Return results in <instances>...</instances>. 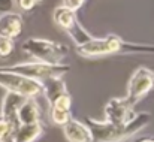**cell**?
Returning a JSON list of instances; mask_svg holds the SVG:
<instances>
[{"mask_svg":"<svg viewBox=\"0 0 154 142\" xmlns=\"http://www.w3.org/2000/svg\"><path fill=\"white\" fill-rule=\"evenodd\" d=\"M151 120V115L148 112L136 114L132 123H129L126 127H115L109 123H100L91 118H87V127L91 133V142H123L138 133L141 129L147 126V123Z\"/></svg>","mask_w":154,"mask_h":142,"instance_id":"1","label":"cell"},{"mask_svg":"<svg viewBox=\"0 0 154 142\" xmlns=\"http://www.w3.org/2000/svg\"><path fill=\"white\" fill-rule=\"evenodd\" d=\"M76 52L82 57H100L117 52H154V45H136L124 42L115 35H108L102 39H91L87 44L76 47Z\"/></svg>","mask_w":154,"mask_h":142,"instance_id":"2","label":"cell"},{"mask_svg":"<svg viewBox=\"0 0 154 142\" xmlns=\"http://www.w3.org/2000/svg\"><path fill=\"white\" fill-rule=\"evenodd\" d=\"M23 51L32 55L36 61L45 64H61L64 57L67 55V47L52 42L48 39L30 38L23 44Z\"/></svg>","mask_w":154,"mask_h":142,"instance_id":"3","label":"cell"},{"mask_svg":"<svg viewBox=\"0 0 154 142\" xmlns=\"http://www.w3.org/2000/svg\"><path fill=\"white\" fill-rule=\"evenodd\" d=\"M3 70L26 76L33 81H45L50 78H61L64 73L69 72L67 64H45L39 61H32V63H23V64H14V66H6L2 67Z\"/></svg>","mask_w":154,"mask_h":142,"instance_id":"4","label":"cell"},{"mask_svg":"<svg viewBox=\"0 0 154 142\" xmlns=\"http://www.w3.org/2000/svg\"><path fill=\"white\" fill-rule=\"evenodd\" d=\"M0 87L6 88L8 93L18 94L24 99H33L42 93V84L39 81H33L26 76L3 70L2 67H0Z\"/></svg>","mask_w":154,"mask_h":142,"instance_id":"5","label":"cell"},{"mask_svg":"<svg viewBox=\"0 0 154 142\" xmlns=\"http://www.w3.org/2000/svg\"><path fill=\"white\" fill-rule=\"evenodd\" d=\"M54 21L58 27L66 30V33L72 38V41L76 44V47H81V45H84V44H87L88 41L93 39L90 36V33H87L82 29V26L78 23L76 14L63 8V6H58L54 11Z\"/></svg>","mask_w":154,"mask_h":142,"instance_id":"6","label":"cell"},{"mask_svg":"<svg viewBox=\"0 0 154 142\" xmlns=\"http://www.w3.org/2000/svg\"><path fill=\"white\" fill-rule=\"evenodd\" d=\"M154 88V72L147 67H139L135 70L129 81L127 96L124 97L130 106H135L148 91Z\"/></svg>","mask_w":154,"mask_h":142,"instance_id":"7","label":"cell"},{"mask_svg":"<svg viewBox=\"0 0 154 142\" xmlns=\"http://www.w3.org/2000/svg\"><path fill=\"white\" fill-rule=\"evenodd\" d=\"M106 123L115 127H126L133 121L136 114L133 112V106H130L126 99H111L105 106Z\"/></svg>","mask_w":154,"mask_h":142,"instance_id":"8","label":"cell"},{"mask_svg":"<svg viewBox=\"0 0 154 142\" xmlns=\"http://www.w3.org/2000/svg\"><path fill=\"white\" fill-rule=\"evenodd\" d=\"M23 30V18L15 12H6L0 17V36L12 39L20 36Z\"/></svg>","mask_w":154,"mask_h":142,"instance_id":"9","label":"cell"},{"mask_svg":"<svg viewBox=\"0 0 154 142\" xmlns=\"http://www.w3.org/2000/svg\"><path fill=\"white\" fill-rule=\"evenodd\" d=\"M70 96L69 93L61 94L58 99H55L51 105V118L55 124L64 126L70 120Z\"/></svg>","mask_w":154,"mask_h":142,"instance_id":"10","label":"cell"},{"mask_svg":"<svg viewBox=\"0 0 154 142\" xmlns=\"http://www.w3.org/2000/svg\"><path fill=\"white\" fill-rule=\"evenodd\" d=\"M42 132H44L42 123L20 124L18 127H15V129L11 132L9 142H33L41 136Z\"/></svg>","mask_w":154,"mask_h":142,"instance_id":"11","label":"cell"},{"mask_svg":"<svg viewBox=\"0 0 154 142\" xmlns=\"http://www.w3.org/2000/svg\"><path fill=\"white\" fill-rule=\"evenodd\" d=\"M64 136L69 142H91V133L87 127V124L70 118L64 126Z\"/></svg>","mask_w":154,"mask_h":142,"instance_id":"12","label":"cell"},{"mask_svg":"<svg viewBox=\"0 0 154 142\" xmlns=\"http://www.w3.org/2000/svg\"><path fill=\"white\" fill-rule=\"evenodd\" d=\"M17 120H18V126H20V124H35V123H41V109H39V105L36 103V100H33V99H26V100L21 103V106L18 108Z\"/></svg>","mask_w":154,"mask_h":142,"instance_id":"13","label":"cell"},{"mask_svg":"<svg viewBox=\"0 0 154 142\" xmlns=\"http://www.w3.org/2000/svg\"><path fill=\"white\" fill-rule=\"evenodd\" d=\"M41 84H42V93L45 94L50 105L61 94L67 93L66 91V84L61 78H50V79L42 81Z\"/></svg>","mask_w":154,"mask_h":142,"instance_id":"14","label":"cell"},{"mask_svg":"<svg viewBox=\"0 0 154 142\" xmlns=\"http://www.w3.org/2000/svg\"><path fill=\"white\" fill-rule=\"evenodd\" d=\"M12 51H14V41L0 36V57L5 58V57L11 55Z\"/></svg>","mask_w":154,"mask_h":142,"instance_id":"15","label":"cell"},{"mask_svg":"<svg viewBox=\"0 0 154 142\" xmlns=\"http://www.w3.org/2000/svg\"><path fill=\"white\" fill-rule=\"evenodd\" d=\"M9 135H11V126L5 118L0 117V142L9 139Z\"/></svg>","mask_w":154,"mask_h":142,"instance_id":"16","label":"cell"},{"mask_svg":"<svg viewBox=\"0 0 154 142\" xmlns=\"http://www.w3.org/2000/svg\"><path fill=\"white\" fill-rule=\"evenodd\" d=\"M84 5V2H81V0H70V2H67V0H64L63 3H61V6L63 8H66V9H69V11H72V12H76L81 6Z\"/></svg>","mask_w":154,"mask_h":142,"instance_id":"17","label":"cell"},{"mask_svg":"<svg viewBox=\"0 0 154 142\" xmlns=\"http://www.w3.org/2000/svg\"><path fill=\"white\" fill-rule=\"evenodd\" d=\"M18 3H20V6H21L23 9L29 11V9H33L39 2H33V0H21V2H18Z\"/></svg>","mask_w":154,"mask_h":142,"instance_id":"18","label":"cell"},{"mask_svg":"<svg viewBox=\"0 0 154 142\" xmlns=\"http://www.w3.org/2000/svg\"><path fill=\"white\" fill-rule=\"evenodd\" d=\"M138 142H154V138H142V139H139Z\"/></svg>","mask_w":154,"mask_h":142,"instance_id":"19","label":"cell"}]
</instances>
